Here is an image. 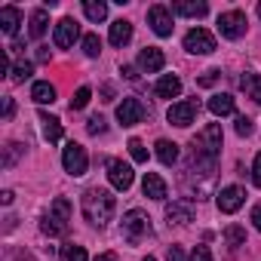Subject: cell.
<instances>
[{
	"label": "cell",
	"instance_id": "obj_2",
	"mask_svg": "<svg viewBox=\"0 0 261 261\" xmlns=\"http://www.w3.org/2000/svg\"><path fill=\"white\" fill-rule=\"evenodd\" d=\"M151 233H154V227H151L148 212H142V209H129V212L123 215L120 237H123L129 246H139V243H142V240H148Z\"/></svg>",
	"mask_w": 261,
	"mask_h": 261
},
{
	"label": "cell",
	"instance_id": "obj_13",
	"mask_svg": "<svg viewBox=\"0 0 261 261\" xmlns=\"http://www.w3.org/2000/svg\"><path fill=\"white\" fill-rule=\"evenodd\" d=\"M80 37V25L74 22V19H62L59 25H56V34H53V43L59 46V49H68V46H74V40Z\"/></svg>",
	"mask_w": 261,
	"mask_h": 261
},
{
	"label": "cell",
	"instance_id": "obj_46",
	"mask_svg": "<svg viewBox=\"0 0 261 261\" xmlns=\"http://www.w3.org/2000/svg\"><path fill=\"white\" fill-rule=\"evenodd\" d=\"M142 261H157V258H151V255H148V258H142Z\"/></svg>",
	"mask_w": 261,
	"mask_h": 261
},
{
	"label": "cell",
	"instance_id": "obj_42",
	"mask_svg": "<svg viewBox=\"0 0 261 261\" xmlns=\"http://www.w3.org/2000/svg\"><path fill=\"white\" fill-rule=\"evenodd\" d=\"M13 200H16V194H13V191H4V194H0V203H4V206H10Z\"/></svg>",
	"mask_w": 261,
	"mask_h": 261
},
{
	"label": "cell",
	"instance_id": "obj_36",
	"mask_svg": "<svg viewBox=\"0 0 261 261\" xmlns=\"http://www.w3.org/2000/svg\"><path fill=\"white\" fill-rule=\"evenodd\" d=\"M191 261H212V252H209V246H197V249L191 252Z\"/></svg>",
	"mask_w": 261,
	"mask_h": 261
},
{
	"label": "cell",
	"instance_id": "obj_41",
	"mask_svg": "<svg viewBox=\"0 0 261 261\" xmlns=\"http://www.w3.org/2000/svg\"><path fill=\"white\" fill-rule=\"evenodd\" d=\"M252 224H255L258 233H261V203H255V209H252Z\"/></svg>",
	"mask_w": 261,
	"mask_h": 261
},
{
	"label": "cell",
	"instance_id": "obj_26",
	"mask_svg": "<svg viewBox=\"0 0 261 261\" xmlns=\"http://www.w3.org/2000/svg\"><path fill=\"white\" fill-rule=\"evenodd\" d=\"M46 25H49V13L40 7V10H34V13H31V28H28V34L37 40V37H43V34H46Z\"/></svg>",
	"mask_w": 261,
	"mask_h": 261
},
{
	"label": "cell",
	"instance_id": "obj_44",
	"mask_svg": "<svg viewBox=\"0 0 261 261\" xmlns=\"http://www.w3.org/2000/svg\"><path fill=\"white\" fill-rule=\"evenodd\" d=\"M123 74H126V77H129V80H136V77H139V74H136V68H133V65H123Z\"/></svg>",
	"mask_w": 261,
	"mask_h": 261
},
{
	"label": "cell",
	"instance_id": "obj_31",
	"mask_svg": "<svg viewBox=\"0 0 261 261\" xmlns=\"http://www.w3.org/2000/svg\"><path fill=\"white\" fill-rule=\"evenodd\" d=\"M22 151H25L22 145H16V142H10V145L4 148V169H10V166H13V163L19 160V154H22Z\"/></svg>",
	"mask_w": 261,
	"mask_h": 261
},
{
	"label": "cell",
	"instance_id": "obj_39",
	"mask_svg": "<svg viewBox=\"0 0 261 261\" xmlns=\"http://www.w3.org/2000/svg\"><path fill=\"white\" fill-rule=\"evenodd\" d=\"M13 114H16V101L7 95V98H4V120H13Z\"/></svg>",
	"mask_w": 261,
	"mask_h": 261
},
{
	"label": "cell",
	"instance_id": "obj_6",
	"mask_svg": "<svg viewBox=\"0 0 261 261\" xmlns=\"http://www.w3.org/2000/svg\"><path fill=\"white\" fill-rule=\"evenodd\" d=\"M197 114H200V101H197V98H185V101L169 105L166 120H169L172 126H191V123L197 120Z\"/></svg>",
	"mask_w": 261,
	"mask_h": 261
},
{
	"label": "cell",
	"instance_id": "obj_7",
	"mask_svg": "<svg viewBox=\"0 0 261 261\" xmlns=\"http://www.w3.org/2000/svg\"><path fill=\"white\" fill-rule=\"evenodd\" d=\"M185 49L194 56H209V53H215V37L206 28H191L185 34Z\"/></svg>",
	"mask_w": 261,
	"mask_h": 261
},
{
	"label": "cell",
	"instance_id": "obj_17",
	"mask_svg": "<svg viewBox=\"0 0 261 261\" xmlns=\"http://www.w3.org/2000/svg\"><path fill=\"white\" fill-rule=\"evenodd\" d=\"M154 92H157L160 98H178V95H181V80H178L175 74H163V77L157 80Z\"/></svg>",
	"mask_w": 261,
	"mask_h": 261
},
{
	"label": "cell",
	"instance_id": "obj_37",
	"mask_svg": "<svg viewBox=\"0 0 261 261\" xmlns=\"http://www.w3.org/2000/svg\"><path fill=\"white\" fill-rule=\"evenodd\" d=\"M166 261H185L181 246H169V249H166Z\"/></svg>",
	"mask_w": 261,
	"mask_h": 261
},
{
	"label": "cell",
	"instance_id": "obj_15",
	"mask_svg": "<svg viewBox=\"0 0 261 261\" xmlns=\"http://www.w3.org/2000/svg\"><path fill=\"white\" fill-rule=\"evenodd\" d=\"M172 13L175 16H188V19H203L209 13V7L203 4V0H178V4H172Z\"/></svg>",
	"mask_w": 261,
	"mask_h": 261
},
{
	"label": "cell",
	"instance_id": "obj_3",
	"mask_svg": "<svg viewBox=\"0 0 261 261\" xmlns=\"http://www.w3.org/2000/svg\"><path fill=\"white\" fill-rule=\"evenodd\" d=\"M68 221H71V203L65 197H56L53 206H49V212L40 218V230L46 237H65L68 227H71Z\"/></svg>",
	"mask_w": 261,
	"mask_h": 261
},
{
	"label": "cell",
	"instance_id": "obj_32",
	"mask_svg": "<svg viewBox=\"0 0 261 261\" xmlns=\"http://www.w3.org/2000/svg\"><path fill=\"white\" fill-rule=\"evenodd\" d=\"M129 154H133L136 163H148V148H145L139 139H129Z\"/></svg>",
	"mask_w": 261,
	"mask_h": 261
},
{
	"label": "cell",
	"instance_id": "obj_4",
	"mask_svg": "<svg viewBox=\"0 0 261 261\" xmlns=\"http://www.w3.org/2000/svg\"><path fill=\"white\" fill-rule=\"evenodd\" d=\"M62 166H65L68 175L80 178V175L86 172V166H89V157H86V151H83L77 142H68L65 151H62Z\"/></svg>",
	"mask_w": 261,
	"mask_h": 261
},
{
	"label": "cell",
	"instance_id": "obj_8",
	"mask_svg": "<svg viewBox=\"0 0 261 261\" xmlns=\"http://www.w3.org/2000/svg\"><path fill=\"white\" fill-rule=\"evenodd\" d=\"M148 25H151V31L157 34V37H169L172 34V10L169 7H163V4H154L151 10H148Z\"/></svg>",
	"mask_w": 261,
	"mask_h": 261
},
{
	"label": "cell",
	"instance_id": "obj_12",
	"mask_svg": "<svg viewBox=\"0 0 261 261\" xmlns=\"http://www.w3.org/2000/svg\"><path fill=\"white\" fill-rule=\"evenodd\" d=\"M142 117H145V105L139 98H123L117 105V120L123 126H136V123H142Z\"/></svg>",
	"mask_w": 261,
	"mask_h": 261
},
{
	"label": "cell",
	"instance_id": "obj_35",
	"mask_svg": "<svg viewBox=\"0 0 261 261\" xmlns=\"http://www.w3.org/2000/svg\"><path fill=\"white\" fill-rule=\"evenodd\" d=\"M252 129H255L252 120H249L246 114H240V117H237V136H252Z\"/></svg>",
	"mask_w": 261,
	"mask_h": 261
},
{
	"label": "cell",
	"instance_id": "obj_45",
	"mask_svg": "<svg viewBox=\"0 0 261 261\" xmlns=\"http://www.w3.org/2000/svg\"><path fill=\"white\" fill-rule=\"evenodd\" d=\"M95 261H117V255H114V252H101Z\"/></svg>",
	"mask_w": 261,
	"mask_h": 261
},
{
	"label": "cell",
	"instance_id": "obj_1",
	"mask_svg": "<svg viewBox=\"0 0 261 261\" xmlns=\"http://www.w3.org/2000/svg\"><path fill=\"white\" fill-rule=\"evenodd\" d=\"M114 197H111V191H105V188H89V191H83V197H80V209H83V218L92 224V227H105L111 218H114Z\"/></svg>",
	"mask_w": 261,
	"mask_h": 261
},
{
	"label": "cell",
	"instance_id": "obj_30",
	"mask_svg": "<svg viewBox=\"0 0 261 261\" xmlns=\"http://www.w3.org/2000/svg\"><path fill=\"white\" fill-rule=\"evenodd\" d=\"M83 53H86L89 59H95V56L101 53V40H98V34H86V37H83Z\"/></svg>",
	"mask_w": 261,
	"mask_h": 261
},
{
	"label": "cell",
	"instance_id": "obj_10",
	"mask_svg": "<svg viewBox=\"0 0 261 261\" xmlns=\"http://www.w3.org/2000/svg\"><path fill=\"white\" fill-rule=\"evenodd\" d=\"M215 203H218V212H224V215H233V212H237V209L246 203V191H243L240 185H227V188H221V191H218Z\"/></svg>",
	"mask_w": 261,
	"mask_h": 261
},
{
	"label": "cell",
	"instance_id": "obj_11",
	"mask_svg": "<svg viewBox=\"0 0 261 261\" xmlns=\"http://www.w3.org/2000/svg\"><path fill=\"white\" fill-rule=\"evenodd\" d=\"M166 221L169 224H191L194 221V200L181 197V200L166 203Z\"/></svg>",
	"mask_w": 261,
	"mask_h": 261
},
{
	"label": "cell",
	"instance_id": "obj_5",
	"mask_svg": "<svg viewBox=\"0 0 261 261\" xmlns=\"http://www.w3.org/2000/svg\"><path fill=\"white\" fill-rule=\"evenodd\" d=\"M218 34L224 40H240L246 34V13L240 10H230V13H221L218 16Z\"/></svg>",
	"mask_w": 261,
	"mask_h": 261
},
{
	"label": "cell",
	"instance_id": "obj_29",
	"mask_svg": "<svg viewBox=\"0 0 261 261\" xmlns=\"http://www.w3.org/2000/svg\"><path fill=\"white\" fill-rule=\"evenodd\" d=\"M89 98H92V89H89V86H80V89L74 92V98H71V111H83V108L89 105Z\"/></svg>",
	"mask_w": 261,
	"mask_h": 261
},
{
	"label": "cell",
	"instance_id": "obj_21",
	"mask_svg": "<svg viewBox=\"0 0 261 261\" xmlns=\"http://www.w3.org/2000/svg\"><path fill=\"white\" fill-rule=\"evenodd\" d=\"M31 98H34L37 105H53V101H56V86H53L49 80H37V83L31 86Z\"/></svg>",
	"mask_w": 261,
	"mask_h": 261
},
{
	"label": "cell",
	"instance_id": "obj_19",
	"mask_svg": "<svg viewBox=\"0 0 261 261\" xmlns=\"http://www.w3.org/2000/svg\"><path fill=\"white\" fill-rule=\"evenodd\" d=\"M240 89H243L255 105H261V77H258L255 71H246V74L240 77Z\"/></svg>",
	"mask_w": 261,
	"mask_h": 261
},
{
	"label": "cell",
	"instance_id": "obj_28",
	"mask_svg": "<svg viewBox=\"0 0 261 261\" xmlns=\"http://www.w3.org/2000/svg\"><path fill=\"white\" fill-rule=\"evenodd\" d=\"M224 243L230 246V249H240V246H246V230L243 227H237V224H230V227H224Z\"/></svg>",
	"mask_w": 261,
	"mask_h": 261
},
{
	"label": "cell",
	"instance_id": "obj_16",
	"mask_svg": "<svg viewBox=\"0 0 261 261\" xmlns=\"http://www.w3.org/2000/svg\"><path fill=\"white\" fill-rule=\"evenodd\" d=\"M142 191H145V197H151V200H166V181H163L157 172H145Z\"/></svg>",
	"mask_w": 261,
	"mask_h": 261
},
{
	"label": "cell",
	"instance_id": "obj_22",
	"mask_svg": "<svg viewBox=\"0 0 261 261\" xmlns=\"http://www.w3.org/2000/svg\"><path fill=\"white\" fill-rule=\"evenodd\" d=\"M209 111H212L215 117H227V114H233V95H227V92H215V95L209 98Z\"/></svg>",
	"mask_w": 261,
	"mask_h": 261
},
{
	"label": "cell",
	"instance_id": "obj_34",
	"mask_svg": "<svg viewBox=\"0 0 261 261\" xmlns=\"http://www.w3.org/2000/svg\"><path fill=\"white\" fill-rule=\"evenodd\" d=\"M105 129H108V126H105V117H98V114H95V117H89V120H86V133H89V136H101Z\"/></svg>",
	"mask_w": 261,
	"mask_h": 261
},
{
	"label": "cell",
	"instance_id": "obj_40",
	"mask_svg": "<svg viewBox=\"0 0 261 261\" xmlns=\"http://www.w3.org/2000/svg\"><path fill=\"white\" fill-rule=\"evenodd\" d=\"M252 181L261 188V154L255 157V163H252Z\"/></svg>",
	"mask_w": 261,
	"mask_h": 261
},
{
	"label": "cell",
	"instance_id": "obj_14",
	"mask_svg": "<svg viewBox=\"0 0 261 261\" xmlns=\"http://www.w3.org/2000/svg\"><path fill=\"white\" fill-rule=\"evenodd\" d=\"M163 65H166V56L157 46H148V49L139 53V68L145 74H157V71H163Z\"/></svg>",
	"mask_w": 261,
	"mask_h": 261
},
{
	"label": "cell",
	"instance_id": "obj_20",
	"mask_svg": "<svg viewBox=\"0 0 261 261\" xmlns=\"http://www.w3.org/2000/svg\"><path fill=\"white\" fill-rule=\"evenodd\" d=\"M108 40H111L114 46H126L129 40H133V25H129L126 19H117V22L111 25V34H108Z\"/></svg>",
	"mask_w": 261,
	"mask_h": 261
},
{
	"label": "cell",
	"instance_id": "obj_47",
	"mask_svg": "<svg viewBox=\"0 0 261 261\" xmlns=\"http://www.w3.org/2000/svg\"><path fill=\"white\" fill-rule=\"evenodd\" d=\"M258 16H261V4H258Z\"/></svg>",
	"mask_w": 261,
	"mask_h": 261
},
{
	"label": "cell",
	"instance_id": "obj_43",
	"mask_svg": "<svg viewBox=\"0 0 261 261\" xmlns=\"http://www.w3.org/2000/svg\"><path fill=\"white\" fill-rule=\"evenodd\" d=\"M37 62H49V46H40L37 49Z\"/></svg>",
	"mask_w": 261,
	"mask_h": 261
},
{
	"label": "cell",
	"instance_id": "obj_23",
	"mask_svg": "<svg viewBox=\"0 0 261 261\" xmlns=\"http://www.w3.org/2000/svg\"><path fill=\"white\" fill-rule=\"evenodd\" d=\"M83 13H86V19L89 22H105L108 19V4L105 0H83Z\"/></svg>",
	"mask_w": 261,
	"mask_h": 261
},
{
	"label": "cell",
	"instance_id": "obj_33",
	"mask_svg": "<svg viewBox=\"0 0 261 261\" xmlns=\"http://www.w3.org/2000/svg\"><path fill=\"white\" fill-rule=\"evenodd\" d=\"M62 258L65 261H86V249L83 246H65L62 249Z\"/></svg>",
	"mask_w": 261,
	"mask_h": 261
},
{
	"label": "cell",
	"instance_id": "obj_9",
	"mask_svg": "<svg viewBox=\"0 0 261 261\" xmlns=\"http://www.w3.org/2000/svg\"><path fill=\"white\" fill-rule=\"evenodd\" d=\"M133 178H136V172H133L129 163H123V160H111L108 163V181H111L114 191H129L133 188Z\"/></svg>",
	"mask_w": 261,
	"mask_h": 261
},
{
	"label": "cell",
	"instance_id": "obj_27",
	"mask_svg": "<svg viewBox=\"0 0 261 261\" xmlns=\"http://www.w3.org/2000/svg\"><path fill=\"white\" fill-rule=\"evenodd\" d=\"M31 74H34V65H31L28 59H19V62L13 65V71H10V80H13V83H25Z\"/></svg>",
	"mask_w": 261,
	"mask_h": 261
},
{
	"label": "cell",
	"instance_id": "obj_24",
	"mask_svg": "<svg viewBox=\"0 0 261 261\" xmlns=\"http://www.w3.org/2000/svg\"><path fill=\"white\" fill-rule=\"evenodd\" d=\"M40 123H43V139L46 142H62V120L59 117L40 114Z\"/></svg>",
	"mask_w": 261,
	"mask_h": 261
},
{
	"label": "cell",
	"instance_id": "obj_25",
	"mask_svg": "<svg viewBox=\"0 0 261 261\" xmlns=\"http://www.w3.org/2000/svg\"><path fill=\"white\" fill-rule=\"evenodd\" d=\"M154 148H157V160H160L163 166H172V163L178 160V145H175V142H166V139H160Z\"/></svg>",
	"mask_w": 261,
	"mask_h": 261
},
{
	"label": "cell",
	"instance_id": "obj_18",
	"mask_svg": "<svg viewBox=\"0 0 261 261\" xmlns=\"http://www.w3.org/2000/svg\"><path fill=\"white\" fill-rule=\"evenodd\" d=\"M19 25H22V13L16 7H4V10H0V28H4L7 37H13L19 31Z\"/></svg>",
	"mask_w": 261,
	"mask_h": 261
},
{
	"label": "cell",
	"instance_id": "obj_38",
	"mask_svg": "<svg viewBox=\"0 0 261 261\" xmlns=\"http://www.w3.org/2000/svg\"><path fill=\"white\" fill-rule=\"evenodd\" d=\"M218 77H221V71H206V74L200 77V86H212Z\"/></svg>",
	"mask_w": 261,
	"mask_h": 261
}]
</instances>
